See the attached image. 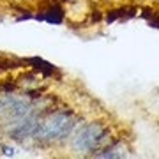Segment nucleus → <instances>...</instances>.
I'll use <instances>...</instances> for the list:
<instances>
[{
  "instance_id": "1",
  "label": "nucleus",
  "mask_w": 159,
  "mask_h": 159,
  "mask_svg": "<svg viewBox=\"0 0 159 159\" xmlns=\"http://www.w3.org/2000/svg\"><path fill=\"white\" fill-rule=\"evenodd\" d=\"M73 120L67 117V113H55L50 115L43 124H37L32 136L37 140H57V138L67 136L73 129Z\"/></svg>"
},
{
  "instance_id": "2",
  "label": "nucleus",
  "mask_w": 159,
  "mask_h": 159,
  "mask_svg": "<svg viewBox=\"0 0 159 159\" xmlns=\"http://www.w3.org/2000/svg\"><path fill=\"white\" fill-rule=\"evenodd\" d=\"M106 136V129L101 124H87L76 133V136L73 138V148L76 152H92L99 147V143Z\"/></svg>"
},
{
  "instance_id": "3",
  "label": "nucleus",
  "mask_w": 159,
  "mask_h": 159,
  "mask_svg": "<svg viewBox=\"0 0 159 159\" xmlns=\"http://www.w3.org/2000/svg\"><path fill=\"white\" fill-rule=\"evenodd\" d=\"M43 20L48 21L50 25H60L64 21V11L60 6H51L48 11L43 14Z\"/></svg>"
},
{
  "instance_id": "4",
  "label": "nucleus",
  "mask_w": 159,
  "mask_h": 159,
  "mask_svg": "<svg viewBox=\"0 0 159 159\" xmlns=\"http://www.w3.org/2000/svg\"><path fill=\"white\" fill-rule=\"evenodd\" d=\"M27 64H30V67H34L35 71H41L43 74H51L53 71H55V66H51L50 62H46V60H43V58L39 57H32V58H27L25 60Z\"/></svg>"
},
{
  "instance_id": "5",
  "label": "nucleus",
  "mask_w": 159,
  "mask_h": 159,
  "mask_svg": "<svg viewBox=\"0 0 159 159\" xmlns=\"http://www.w3.org/2000/svg\"><path fill=\"white\" fill-rule=\"evenodd\" d=\"M2 152H4V156H7V157H12V156L16 154V148L9 147V145H2Z\"/></svg>"
}]
</instances>
